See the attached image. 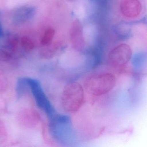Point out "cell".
I'll return each mask as SVG.
<instances>
[{
  "instance_id": "5",
  "label": "cell",
  "mask_w": 147,
  "mask_h": 147,
  "mask_svg": "<svg viewBox=\"0 0 147 147\" xmlns=\"http://www.w3.org/2000/svg\"><path fill=\"white\" fill-rule=\"evenodd\" d=\"M70 36L71 43L75 49L78 50L84 49L85 41L83 28L78 20H75L71 24L70 30Z\"/></svg>"
},
{
  "instance_id": "6",
  "label": "cell",
  "mask_w": 147,
  "mask_h": 147,
  "mask_svg": "<svg viewBox=\"0 0 147 147\" xmlns=\"http://www.w3.org/2000/svg\"><path fill=\"white\" fill-rule=\"evenodd\" d=\"M120 10L126 17L134 18L140 14L142 10V6L139 0H121Z\"/></svg>"
},
{
  "instance_id": "10",
  "label": "cell",
  "mask_w": 147,
  "mask_h": 147,
  "mask_svg": "<svg viewBox=\"0 0 147 147\" xmlns=\"http://www.w3.org/2000/svg\"><path fill=\"white\" fill-rule=\"evenodd\" d=\"M22 47L27 51H30L34 48V44L29 38L25 37L22 39L21 41Z\"/></svg>"
},
{
  "instance_id": "4",
  "label": "cell",
  "mask_w": 147,
  "mask_h": 147,
  "mask_svg": "<svg viewBox=\"0 0 147 147\" xmlns=\"http://www.w3.org/2000/svg\"><path fill=\"white\" fill-rule=\"evenodd\" d=\"M26 79L38 106L47 114L51 116L53 114L52 108L38 82L32 79L26 78Z\"/></svg>"
},
{
  "instance_id": "11",
  "label": "cell",
  "mask_w": 147,
  "mask_h": 147,
  "mask_svg": "<svg viewBox=\"0 0 147 147\" xmlns=\"http://www.w3.org/2000/svg\"><path fill=\"white\" fill-rule=\"evenodd\" d=\"M8 82L3 72L0 70V91H4L7 88Z\"/></svg>"
},
{
  "instance_id": "3",
  "label": "cell",
  "mask_w": 147,
  "mask_h": 147,
  "mask_svg": "<svg viewBox=\"0 0 147 147\" xmlns=\"http://www.w3.org/2000/svg\"><path fill=\"white\" fill-rule=\"evenodd\" d=\"M133 52L127 44H121L112 49L109 54L110 64L115 68H121L128 64L132 58Z\"/></svg>"
},
{
  "instance_id": "2",
  "label": "cell",
  "mask_w": 147,
  "mask_h": 147,
  "mask_svg": "<svg viewBox=\"0 0 147 147\" xmlns=\"http://www.w3.org/2000/svg\"><path fill=\"white\" fill-rule=\"evenodd\" d=\"M116 83V78L113 74L102 73L87 79L85 83V89L90 95L102 96L111 91Z\"/></svg>"
},
{
  "instance_id": "8",
  "label": "cell",
  "mask_w": 147,
  "mask_h": 147,
  "mask_svg": "<svg viewBox=\"0 0 147 147\" xmlns=\"http://www.w3.org/2000/svg\"><path fill=\"white\" fill-rule=\"evenodd\" d=\"M55 31L53 28H49L45 31L41 38L40 43L44 46H48L51 44L55 35Z\"/></svg>"
},
{
  "instance_id": "12",
  "label": "cell",
  "mask_w": 147,
  "mask_h": 147,
  "mask_svg": "<svg viewBox=\"0 0 147 147\" xmlns=\"http://www.w3.org/2000/svg\"><path fill=\"white\" fill-rule=\"evenodd\" d=\"M7 110V105L4 99L0 95V114L4 113Z\"/></svg>"
},
{
  "instance_id": "9",
  "label": "cell",
  "mask_w": 147,
  "mask_h": 147,
  "mask_svg": "<svg viewBox=\"0 0 147 147\" xmlns=\"http://www.w3.org/2000/svg\"><path fill=\"white\" fill-rule=\"evenodd\" d=\"M7 129L3 122L0 119V145L4 143L7 140Z\"/></svg>"
},
{
  "instance_id": "7",
  "label": "cell",
  "mask_w": 147,
  "mask_h": 147,
  "mask_svg": "<svg viewBox=\"0 0 147 147\" xmlns=\"http://www.w3.org/2000/svg\"><path fill=\"white\" fill-rule=\"evenodd\" d=\"M33 113L28 110H23L20 111L17 116L18 123L25 127H31L32 125L33 117L34 116Z\"/></svg>"
},
{
  "instance_id": "1",
  "label": "cell",
  "mask_w": 147,
  "mask_h": 147,
  "mask_svg": "<svg viewBox=\"0 0 147 147\" xmlns=\"http://www.w3.org/2000/svg\"><path fill=\"white\" fill-rule=\"evenodd\" d=\"M84 93L81 85L76 82L67 84L64 88L61 96V104L66 112L78 111L84 103Z\"/></svg>"
}]
</instances>
